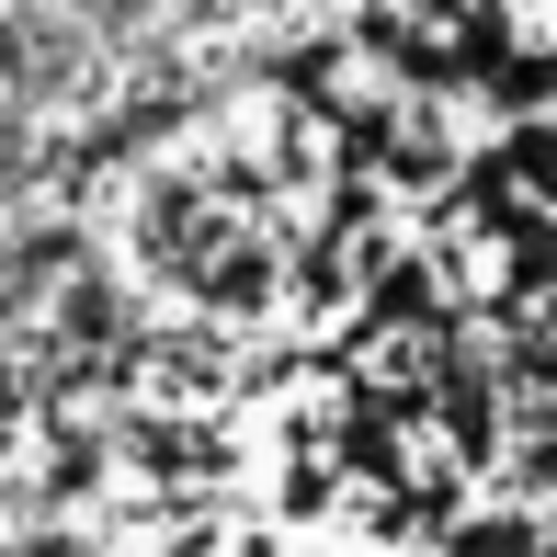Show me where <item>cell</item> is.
<instances>
[{"label":"cell","instance_id":"obj_1","mask_svg":"<svg viewBox=\"0 0 557 557\" xmlns=\"http://www.w3.org/2000/svg\"><path fill=\"white\" fill-rule=\"evenodd\" d=\"M444 557H557V523H535V512H467L444 535Z\"/></svg>","mask_w":557,"mask_h":557},{"label":"cell","instance_id":"obj_3","mask_svg":"<svg viewBox=\"0 0 557 557\" xmlns=\"http://www.w3.org/2000/svg\"><path fill=\"white\" fill-rule=\"evenodd\" d=\"M523 273H546V285H557V227H535V239H523Z\"/></svg>","mask_w":557,"mask_h":557},{"label":"cell","instance_id":"obj_2","mask_svg":"<svg viewBox=\"0 0 557 557\" xmlns=\"http://www.w3.org/2000/svg\"><path fill=\"white\" fill-rule=\"evenodd\" d=\"M500 183L535 194V206L557 216V114H535V125H512V137H500Z\"/></svg>","mask_w":557,"mask_h":557}]
</instances>
